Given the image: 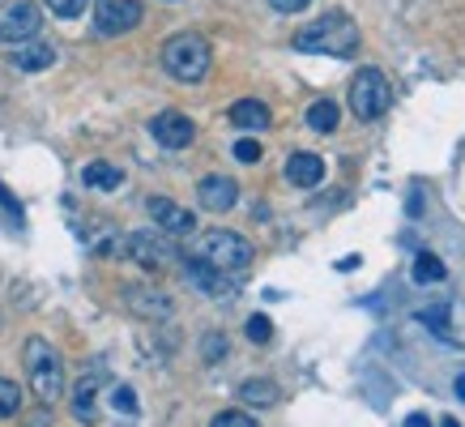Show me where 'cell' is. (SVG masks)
<instances>
[{
    "mask_svg": "<svg viewBox=\"0 0 465 427\" xmlns=\"http://www.w3.org/2000/svg\"><path fill=\"white\" fill-rule=\"evenodd\" d=\"M295 47L299 52H324V56H351L354 47H359V26H354L351 14H333L316 17L312 26H303L295 35Z\"/></svg>",
    "mask_w": 465,
    "mask_h": 427,
    "instance_id": "obj_1",
    "label": "cell"
},
{
    "mask_svg": "<svg viewBox=\"0 0 465 427\" xmlns=\"http://www.w3.org/2000/svg\"><path fill=\"white\" fill-rule=\"evenodd\" d=\"M210 43L201 39L197 30H183V35H171L163 43V69L175 77V82H205L210 73Z\"/></svg>",
    "mask_w": 465,
    "mask_h": 427,
    "instance_id": "obj_2",
    "label": "cell"
},
{
    "mask_svg": "<svg viewBox=\"0 0 465 427\" xmlns=\"http://www.w3.org/2000/svg\"><path fill=\"white\" fill-rule=\"evenodd\" d=\"M188 256H197V261H205L210 270H218V273H235L240 270H248L252 265V243L243 240V235H235V231H223V227H213V231H205L197 240V248Z\"/></svg>",
    "mask_w": 465,
    "mask_h": 427,
    "instance_id": "obj_3",
    "label": "cell"
},
{
    "mask_svg": "<svg viewBox=\"0 0 465 427\" xmlns=\"http://www.w3.org/2000/svg\"><path fill=\"white\" fill-rule=\"evenodd\" d=\"M26 376H30V389H35V398L43 406H52V402L64 398V363H60L56 346L43 338H30L26 342Z\"/></svg>",
    "mask_w": 465,
    "mask_h": 427,
    "instance_id": "obj_4",
    "label": "cell"
},
{
    "mask_svg": "<svg viewBox=\"0 0 465 427\" xmlns=\"http://www.w3.org/2000/svg\"><path fill=\"white\" fill-rule=\"evenodd\" d=\"M393 103V85L381 69H359V77L351 82V112L359 120H381Z\"/></svg>",
    "mask_w": 465,
    "mask_h": 427,
    "instance_id": "obj_5",
    "label": "cell"
},
{
    "mask_svg": "<svg viewBox=\"0 0 465 427\" xmlns=\"http://www.w3.org/2000/svg\"><path fill=\"white\" fill-rule=\"evenodd\" d=\"M39 26H43V9L35 0H14L0 9V43H26V39H39Z\"/></svg>",
    "mask_w": 465,
    "mask_h": 427,
    "instance_id": "obj_6",
    "label": "cell"
},
{
    "mask_svg": "<svg viewBox=\"0 0 465 427\" xmlns=\"http://www.w3.org/2000/svg\"><path fill=\"white\" fill-rule=\"evenodd\" d=\"M128 256H133V261H137V265H142V270H167V265H175V243L167 240V235H158V231H133V235H128Z\"/></svg>",
    "mask_w": 465,
    "mask_h": 427,
    "instance_id": "obj_7",
    "label": "cell"
},
{
    "mask_svg": "<svg viewBox=\"0 0 465 427\" xmlns=\"http://www.w3.org/2000/svg\"><path fill=\"white\" fill-rule=\"evenodd\" d=\"M137 22H142V0H94L99 35H128Z\"/></svg>",
    "mask_w": 465,
    "mask_h": 427,
    "instance_id": "obj_8",
    "label": "cell"
},
{
    "mask_svg": "<svg viewBox=\"0 0 465 427\" xmlns=\"http://www.w3.org/2000/svg\"><path fill=\"white\" fill-rule=\"evenodd\" d=\"M124 303L133 316H142V321H167L175 313V303H171L167 291H158L154 283H142V286H128L124 291Z\"/></svg>",
    "mask_w": 465,
    "mask_h": 427,
    "instance_id": "obj_9",
    "label": "cell"
},
{
    "mask_svg": "<svg viewBox=\"0 0 465 427\" xmlns=\"http://www.w3.org/2000/svg\"><path fill=\"white\" fill-rule=\"evenodd\" d=\"M150 133H154V142L167 145V150H188V145L197 142V124L183 112H158L154 120H150Z\"/></svg>",
    "mask_w": 465,
    "mask_h": 427,
    "instance_id": "obj_10",
    "label": "cell"
},
{
    "mask_svg": "<svg viewBox=\"0 0 465 427\" xmlns=\"http://www.w3.org/2000/svg\"><path fill=\"white\" fill-rule=\"evenodd\" d=\"M197 197L210 214H226L235 201H240V184H235L231 175H205L197 184Z\"/></svg>",
    "mask_w": 465,
    "mask_h": 427,
    "instance_id": "obj_11",
    "label": "cell"
},
{
    "mask_svg": "<svg viewBox=\"0 0 465 427\" xmlns=\"http://www.w3.org/2000/svg\"><path fill=\"white\" fill-rule=\"evenodd\" d=\"M145 210L154 214V223L167 231V235H188V231L197 227V218L183 210V205H175L171 197H150L145 201Z\"/></svg>",
    "mask_w": 465,
    "mask_h": 427,
    "instance_id": "obj_12",
    "label": "cell"
},
{
    "mask_svg": "<svg viewBox=\"0 0 465 427\" xmlns=\"http://www.w3.org/2000/svg\"><path fill=\"white\" fill-rule=\"evenodd\" d=\"M183 273H188V283L197 286L201 295H231V291H235L231 273L210 270V265H205V261H197V256H183Z\"/></svg>",
    "mask_w": 465,
    "mask_h": 427,
    "instance_id": "obj_13",
    "label": "cell"
},
{
    "mask_svg": "<svg viewBox=\"0 0 465 427\" xmlns=\"http://www.w3.org/2000/svg\"><path fill=\"white\" fill-rule=\"evenodd\" d=\"M9 60H14V69H22V73H39V69H52V65H56V47H52V43L26 39V43H17Z\"/></svg>",
    "mask_w": 465,
    "mask_h": 427,
    "instance_id": "obj_14",
    "label": "cell"
},
{
    "mask_svg": "<svg viewBox=\"0 0 465 427\" xmlns=\"http://www.w3.org/2000/svg\"><path fill=\"white\" fill-rule=\"evenodd\" d=\"M286 180H291L295 188L324 184V163L316 154H291V158H286Z\"/></svg>",
    "mask_w": 465,
    "mask_h": 427,
    "instance_id": "obj_15",
    "label": "cell"
},
{
    "mask_svg": "<svg viewBox=\"0 0 465 427\" xmlns=\"http://www.w3.org/2000/svg\"><path fill=\"white\" fill-rule=\"evenodd\" d=\"M73 414H77L82 423H94V419H99V381H94V376H82V381L73 384Z\"/></svg>",
    "mask_w": 465,
    "mask_h": 427,
    "instance_id": "obj_16",
    "label": "cell"
},
{
    "mask_svg": "<svg viewBox=\"0 0 465 427\" xmlns=\"http://www.w3.org/2000/svg\"><path fill=\"white\" fill-rule=\"evenodd\" d=\"M231 124H240V128H269L273 124V115H269V107L261 99H240L235 107H231Z\"/></svg>",
    "mask_w": 465,
    "mask_h": 427,
    "instance_id": "obj_17",
    "label": "cell"
},
{
    "mask_svg": "<svg viewBox=\"0 0 465 427\" xmlns=\"http://www.w3.org/2000/svg\"><path fill=\"white\" fill-rule=\"evenodd\" d=\"M82 180H85L90 188H99V193H112V188H120L124 171L112 167V163H90V167L82 171Z\"/></svg>",
    "mask_w": 465,
    "mask_h": 427,
    "instance_id": "obj_18",
    "label": "cell"
},
{
    "mask_svg": "<svg viewBox=\"0 0 465 427\" xmlns=\"http://www.w3.org/2000/svg\"><path fill=\"white\" fill-rule=\"evenodd\" d=\"M240 398L248 402V406H273V402H278V384L265 381V376H256V381L240 384Z\"/></svg>",
    "mask_w": 465,
    "mask_h": 427,
    "instance_id": "obj_19",
    "label": "cell"
},
{
    "mask_svg": "<svg viewBox=\"0 0 465 427\" xmlns=\"http://www.w3.org/2000/svg\"><path fill=\"white\" fill-rule=\"evenodd\" d=\"M338 103L333 99H316L308 107V128H316V133H333V128H338Z\"/></svg>",
    "mask_w": 465,
    "mask_h": 427,
    "instance_id": "obj_20",
    "label": "cell"
},
{
    "mask_svg": "<svg viewBox=\"0 0 465 427\" xmlns=\"http://www.w3.org/2000/svg\"><path fill=\"white\" fill-rule=\"evenodd\" d=\"M444 261L440 256H431V253H419L414 256V283L419 286H431V283H444Z\"/></svg>",
    "mask_w": 465,
    "mask_h": 427,
    "instance_id": "obj_21",
    "label": "cell"
},
{
    "mask_svg": "<svg viewBox=\"0 0 465 427\" xmlns=\"http://www.w3.org/2000/svg\"><path fill=\"white\" fill-rule=\"evenodd\" d=\"M17 406H22V389H17L9 376H0V419L17 414Z\"/></svg>",
    "mask_w": 465,
    "mask_h": 427,
    "instance_id": "obj_22",
    "label": "cell"
},
{
    "mask_svg": "<svg viewBox=\"0 0 465 427\" xmlns=\"http://www.w3.org/2000/svg\"><path fill=\"white\" fill-rule=\"evenodd\" d=\"M107 402H112V411H120V414H137V393H133L128 384H115Z\"/></svg>",
    "mask_w": 465,
    "mask_h": 427,
    "instance_id": "obj_23",
    "label": "cell"
},
{
    "mask_svg": "<svg viewBox=\"0 0 465 427\" xmlns=\"http://www.w3.org/2000/svg\"><path fill=\"white\" fill-rule=\"evenodd\" d=\"M43 5H47L56 17H64V22H69V17H82L85 14V5H90V0H43Z\"/></svg>",
    "mask_w": 465,
    "mask_h": 427,
    "instance_id": "obj_24",
    "label": "cell"
},
{
    "mask_svg": "<svg viewBox=\"0 0 465 427\" xmlns=\"http://www.w3.org/2000/svg\"><path fill=\"white\" fill-rule=\"evenodd\" d=\"M201 355H205V363L226 359V338H223V333H205V338H201Z\"/></svg>",
    "mask_w": 465,
    "mask_h": 427,
    "instance_id": "obj_25",
    "label": "cell"
},
{
    "mask_svg": "<svg viewBox=\"0 0 465 427\" xmlns=\"http://www.w3.org/2000/svg\"><path fill=\"white\" fill-rule=\"evenodd\" d=\"M210 427H256V419L248 411H223V414H213Z\"/></svg>",
    "mask_w": 465,
    "mask_h": 427,
    "instance_id": "obj_26",
    "label": "cell"
},
{
    "mask_svg": "<svg viewBox=\"0 0 465 427\" xmlns=\"http://www.w3.org/2000/svg\"><path fill=\"white\" fill-rule=\"evenodd\" d=\"M235 158H240V163H261V142H256V137H240V142H235Z\"/></svg>",
    "mask_w": 465,
    "mask_h": 427,
    "instance_id": "obj_27",
    "label": "cell"
},
{
    "mask_svg": "<svg viewBox=\"0 0 465 427\" xmlns=\"http://www.w3.org/2000/svg\"><path fill=\"white\" fill-rule=\"evenodd\" d=\"M248 338H252V342H269V338H273L269 316H252V321H248Z\"/></svg>",
    "mask_w": 465,
    "mask_h": 427,
    "instance_id": "obj_28",
    "label": "cell"
},
{
    "mask_svg": "<svg viewBox=\"0 0 465 427\" xmlns=\"http://www.w3.org/2000/svg\"><path fill=\"white\" fill-rule=\"evenodd\" d=\"M269 5H273L278 14H303V9H308L312 0H269Z\"/></svg>",
    "mask_w": 465,
    "mask_h": 427,
    "instance_id": "obj_29",
    "label": "cell"
},
{
    "mask_svg": "<svg viewBox=\"0 0 465 427\" xmlns=\"http://www.w3.org/2000/svg\"><path fill=\"white\" fill-rule=\"evenodd\" d=\"M423 321H431V325H436L440 333L449 329V321H444V308H431V313H423Z\"/></svg>",
    "mask_w": 465,
    "mask_h": 427,
    "instance_id": "obj_30",
    "label": "cell"
},
{
    "mask_svg": "<svg viewBox=\"0 0 465 427\" xmlns=\"http://www.w3.org/2000/svg\"><path fill=\"white\" fill-rule=\"evenodd\" d=\"M406 427H431V419H427V414H410Z\"/></svg>",
    "mask_w": 465,
    "mask_h": 427,
    "instance_id": "obj_31",
    "label": "cell"
},
{
    "mask_svg": "<svg viewBox=\"0 0 465 427\" xmlns=\"http://www.w3.org/2000/svg\"><path fill=\"white\" fill-rule=\"evenodd\" d=\"M457 398L465 402V372H461V376H457Z\"/></svg>",
    "mask_w": 465,
    "mask_h": 427,
    "instance_id": "obj_32",
    "label": "cell"
},
{
    "mask_svg": "<svg viewBox=\"0 0 465 427\" xmlns=\"http://www.w3.org/2000/svg\"><path fill=\"white\" fill-rule=\"evenodd\" d=\"M444 427H461V423H457V419H444Z\"/></svg>",
    "mask_w": 465,
    "mask_h": 427,
    "instance_id": "obj_33",
    "label": "cell"
}]
</instances>
